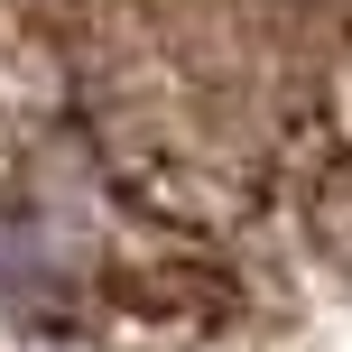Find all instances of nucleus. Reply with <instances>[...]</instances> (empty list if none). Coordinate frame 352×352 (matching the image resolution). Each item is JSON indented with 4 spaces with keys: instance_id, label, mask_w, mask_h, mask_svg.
Masks as SVG:
<instances>
[{
    "instance_id": "nucleus-1",
    "label": "nucleus",
    "mask_w": 352,
    "mask_h": 352,
    "mask_svg": "<svg viewBox=\"0 0 352 352\" xmlns=\"http://www.w3.org/2000/svg\"><path fill=\"white\" fill-rule=\"evenodd\" d=\"M65 287H74V260H65L37 223L0 213V306H56Z\"/></svg>"
}]
</instances>
